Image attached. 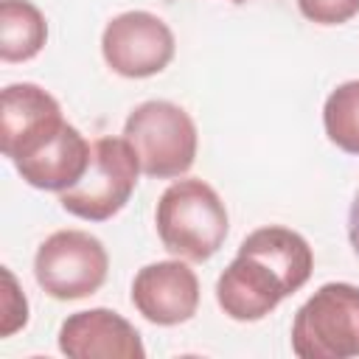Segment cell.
Returning <instances> with one entry per match:
<instances>
[{
  "mask_svg": "<svg viewBox=\"0 0 359 359\" xmlns=\"http://www.w3.org/2000/svg\"><path fill=\"white\" fill-rule=\"evenodd\" d=\"M109 269L101 238L87 230H56L34 255V278L53 300H81L95 294Z\"/></svg>",
  "mask_w": 359,
  "mask_h": 359,
  "instance_id": "cell-5",
  "label": "cell"
},
{
  "mask_svg": "<svg viewBox=\"0 0 359 359\" xmlns=\"http://www.w3.org/2000/svg\"><path fill=\"white\" fill-rule=\"evenodd\" d=\"M140 163L126 137H98L93 143L90 165L84 177L59 194L67 213L84 222H107L135 194Z\"/></svg>",
  "mask_w": 359,
  "mask_h": 359,
  "instance_id": "cell-4",
  "label": "cell"
},
{
  "mask_svg": "<svg viewBox=\"0 0 359 359\" xmlns=\"http://www.w3.org/2000/svg\"><path fill=\"white\" fill-rule=\"evenodd\" d=\"M328 140L345 154H359V79L334 87L323 104Z\"/></svg>",
  "mask_w": 359,
  "mask_h": 359,
  "instance_id": "cell-14",
  "label": "cell"
},
{
  "mask_svg": "<svg viewBox=\"0 0 359 359\" xmlns=\"http://www.w3.org/2000/svg\"><path fill=\"white\" fill-rule=\"evenodd\" d=\"M238 250H247V252L264 258L272 269H278L289 280V286L294 292L309 283L311 269H314V252H311L309 241L297 230L283 227V224H266V227L252 230L238 244Z\"/></svg>",
  "mask_w": 359,
  "mask_h": 359,
  "instance_id": "cell-12",
  "label": "cell"
},
{
  "mask_svg": "<svg viewBox=\"0 0 359 359\" xmlns=\"http://www.w3.org/2000/svg\"><path fill=\"white\" fill-rule=\"evenodd\" d=\"M48 39L45 14L31 0H0V59L28 62Z\"/></svg>",
  "mask_w": 359,
  "mask_h": 359,
  "instance_id": "cell-13",
  "label": "cell"
},
{
  "mask_svg": "<svg viewBox=\"0 0 359 359\" xmlns=\"http://www.w3.org/2000/svg\"><path fill=\"white\" fill-rule=\"evenodd\" d=\"M132 306L154 325L188 323L199 309V278L182 261H154L132 280Z\"/></svg>",
  "mask_w": 359,
  "mask_h": 359,
  "instance_id": "cell-9",
  "label": "cell"
},
{
  "mask_svg": "<svg viewBox=\"0 0 359 359\" xmlns=\"http://www.w3.org/2000/svg\"><path fill=\"white\" fill-rule=\"evenodd\" d=\"M90 154H93V143H87L76 126L65 123L45 146L14 163V168L31 188L62 194L84 177L90 165Z\"/></svg>",
  "mask_w": 359,
  "mask_h": 359,
  "instance_id": "cell-11",
  "label": "cell"
},
{
  "mask_svg": "<svg viewBox=\"0 0 359 359\" xmlns=\"http://www.w3.org/2000/svg\"><path fill=\"white\" fill-rule=\"evenodd\" d=\"M0 104V149L11 163L45 146L67 123L59 101L31 81L8 84Z\"/></svg>",
  "mask_w": 359,
  "mask_h": 359,
  "instance_id": "cell-7",
  "label": "cell"
},
{
  "mask_svg": "<svg viewBox=\"0 0 359 359\" xmlns=\"http://www.w3.org/2000/svg\"><path fill=\"white\" fill-rule=\"evenodd\" d=\"M154 224L163 247L182 261H208L227 238L230 219L222 196L199 177L171 182L154 208Z\"/></svg>",
  "mask_w": 359,
  "mask_h": 359,
  "instance_id": "cell-1",
  "label": "cell"
},
{
  "mask_svg": "<svg viewBox=\"0 0 359 359\" xmlns=\"http://www.w3.org/2000/svg\"><path fill=\"white\" fill-rule=\"evenodd\" d=\"M59 351L70 359H143L137 328L112 309L70 314L59 328Z\"/></svg>",
  "mask_w": 359,
  "mask_h": 359,
  "instance_id": "cell-10",
  "label": "cell"
},
{
  "mask_svg": "<svg viewBox=\"0 0 359 359\" xmlns=\"http://www.w3.org/2000/svg\"><path fill=\"white\" fill-rule=\"evenodd\" d=\"M292 351L300 359L359 356V286L323 283L294 314Z\"/></svg>",
  "mask_w": 359,
  "mask_h": 359,
  "instance_id": "cell-3",
  "label": "cell"
},
{
  "mask_svg": "<svg viewBox=\"0 0 359 359\" xmlns=\"http://www.w3.org/2000/svg\"><path fill=\"white\" fill-rule=\"evenodd\" d=\"M230 3H244V0H230Z\"/></svg>",
  "mask_w": 359,
  "mask_h": 359,
  "instance_id": "cell-18",
  "label": "cell"
},
{
  "mask_svg": "<svg viewBox=\"0 0 359 359\" xmlns=\"http://www.w3.org/2000/svg\"><path fill=\"white\" fill-rule=\"evenodd\" d=\"M123 137L137 154L140 171L157 180L182 177L196 160V123L174 101H143L137 104L126 123Z\"/></svg>",
  "mask_w": 359,
  "mask_h": 359,
  "instance_id": "cell-2",
  "label": "cell"
},
{
  "mask_svg": "<svg viewBox=\"0 0 359 359\" xmlns=\"http://www.w3.org/2000/svg\"><path fill=\"white\" fill-rule=\"evenodd\" d=\"M297 8L314 25H342L359 14V0H297Z\"/></svg>",
  "mask_w": 359,
  "mask_h": 359,
  "instance_id": "cell-16",
  "label": "cell"
},
{
  "mask_svg": "<svg viewBox=\"0 0 359 359\" xmlns=\"http://www.w3.org/2000/svg\"><path fill=\"white\" fill-rule=\"evenodd\" d=\"M3 275V314H0V337H11L28 323V300L17 286V278L8 266L0 269Z\"/></svg>",
  "mask_w": 359,
  "mask_h": 359,
  "instance_id": "cell-15",
  "label": "cell"
},
{
  "mask_svg": "<svg viewBox=\"0 0 359 359\" xmlns=\"http://www.w3.org/2000/svg\"><path fill=\"white\" fill-rule=\"evenodd\" d=\"M289 294H294L289 280L247 250H238L216 280V303L236 323L264 320Z\"/></svg>",
  "mask_w": 359,
  "mask_h": 359,
  "instance_id": "cell-8",
  "label": "cell"
},
{
  "mask_svg": "<svg viewBox=\"0 0 359 359\" xmlns=\"http://www.w3.org/2000/svg\"><path fill=\"white\" fill-rule=\"evenodd\" d=\"M177 42L165 20L151 11H123L101 34V53L112 73L123 79H149L174 59Z\"/></svg>",
  "mask_w": 359,
  "mask_h": 359,
  "instance_id": "cell-6",
  "label": "cell"
},
{
  "mask_svg": "<svg viewBox=\"0 0 359 359\" xmlns=\"http://www.w3.org/2000/svg\"><path fill=\"white\" fill-rule=\"evenodd\" d=\"M348 238H351V247L359 258V191L351 202V210H348Z\"/></svg>",
  "mask_w": 359,
  "mask_h": 359,
  "instance_id": "cell-17",
  "label": "cell"
}]
</instances>
